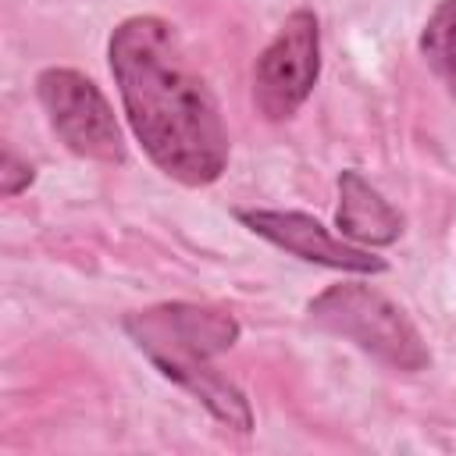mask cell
<instances>
[{
	"mask_svg": "<svg viewBox=\"0 0 456 456\" xmlns=\"http://www.w3.org/2000/svg\"><path fill=\"white\" fill-rule=\"evenodd\" d=\"M321 71V32L314 11H292L253 68V103L267 121H289Z\"/></svg>",
	"mask_w": 456,
	"mask_h": 456,
	"instance_id": "cell-5",
	"label": "cell"
},
{
	"mask_svg": "<svg viewBox=\"0 0 456 456\" xmlns=\"http://www.w3.org/2000/svg\"><path fill=\"white\" fill-rule=\"evenodd\" d=\"M338 235L356 246H392L403 235V214L360 175H338V210H335Z\"/></svg>",
	"mask_w": 456,
	"mask_h": 456,
	"instance_id": "cell-7",
	"label": "cell"
},
{
	"mask_svg": "<svg viewBox=\"0 0 456 456\" xmlns=\"http://www.w3.org/2000/svg\"><path fill=\"white\" fill-rule=\"evenodd\" d=\"M36 96L50 118V128L75 157L100 164L125 160L118 118L93 78L75 68H43L36 75Z\"/></svg>",
	"mask_w": 456,
	"mask_h": 456,
	"instance_id": "cell-4",
	"label": "cell"
},
{
	"mask_svg": "<svg viewBox=\"0 0 456 456\" xmlns=\"http://www.w3.org/2000/svg\"><path fill=\"white\" fill-rule=\"evenodd\" d=\"M125 331L164 378L192 392L224 428H253L242 388L214 367V356L228 353L239 338V321L228 310L207 303H157L128 314Z\"/></svg>",
	"mask_w": 456,
	"mask_h": 456,
	"instance_id": "cell-2",
	"label": "cell"
},
{
	"mask_svg": "<svg viewBox=\"0 0 456 456\" xmlns=\"http://www.w3.org/2000/svg\"><path fill=\"white\" fill-rule=\"evenodd\" d=\"M306 314L317 328L338 335L342 342L356 346L392 370L413 374L431 363L428 342L420 338L406 310L363 281L328 285L317 299H310Z\"/></svg>",
	"mask_w": 456,
	"mask_h": 456,
	"instance_id": "cell-3",
	"label": "cell"
},
{
	"mask_svg": "<svg viewBox=\"0 0 456 456\" xmlns=\"http://www.w3.org/2000/svg\"><path fill=\"white\" fill-rule=\"evenodd\" d=\"M32 178H36L32 164L21 160V157H14V150H4V160H0V192L11 200V196H18L21 189H28Z\"/></svg>",
	"mask_w": 456,
	"mask_h": 456,
	"instance_id": "cell-9",
	"label": "cell"
},
{
	"mask_svg": "<svg viewBox=\"0 0 456 456\" xmlns=\"http://www.w3.org/2000/svg\"><path fill=\"white\" fill-rule=\"evenodd\" d=\"M235 217L256 232L260 239H267L271 246L306 260V264H321V267H335V271H353V274H378L385 271L381 256H370L363 246L342 242L335 239L317 217L299 214V210H235Z\"/></svg>",
	"mask_w": 456,
	"mask_h": 456,
	"instance_id": "cell-6",
	"label": "cell"
},
{
	"mask_svg": "<svg viewBox=\"0 0 456 456\" xmlns=\"http://www.w3.org/2000/svg\"><path fill=\"white\" fill-rule=\"evenodd\" d=\"M107 57L146 157L182 185L217 182L228 167V128L175 25L157 14L125 18L110 32Z\"/></svg>",
	"mask_w": 456,
	"mask_h": 456,
	"instance_id": "cell-1",
	"label": "cell"
},
{
	"mask_svg": "<svg viewBox=\"0 0 456 456\" xmlns=\"http://www.w3.org/2000/svg\"><path fill=\"white\" fill-rule=\"evenodd\" d=\"M420 53L445 93L456 100V0H442L420 32Z\"/></svg>",
	"mask_w": 456,
	"mask_h": 456,
	"instance_id": "cell-8",
	"label": "cell"
}]
</instances>
